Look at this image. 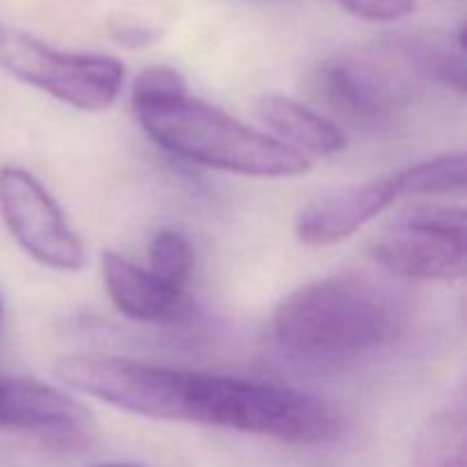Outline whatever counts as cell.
<instances>
[{
    "instance_id": "1",
    "label": "cell",
    "mask_w": 467,
    "mask_h": 467,
    "mask_svg": "<svg viewBox=\"0 0 467 467\" xmlns=\"http://www.w3.org/2000/svg\"><path fill=\"white\" fill-rule=\"evenodd\" d=\"M55 377L68 390L150 420L231 429L290 445H319L340 433L331 404L276 383L89 354L57 360Z\"/></svg>"
},
{
    "instance_id": "2",
    "label": "cell",
    "mask_w": 467,
    "mask_h": 467,
    "mask_svg": "<svg viewBox=\"0 0 467 467\" xmlns=\"http://www.w3.org/2000/svg\"><path fill=\"white\" fill-rule=\"evenodd\" d=\"M401 308L392 292L365 274H333L306 283L278 304L272 333L296 358L342 363L397 336Z\"/></svg>"
},
{
    "instance_id": "3",
    "label": "cell",
    "mask_w": 467,
    "mask_h": 467,
    "mask_svg": "<svg viewBox=\"0 0 467 467\" xmlns=\"http://www.w3.org/2000/svg\"><path fill=\"white\" fill-rule=\"evenodd\" d=\"M132 109L160 149L187 162L251 178H296L310 171L308 155L187 91L137 100Z\"/></svg>"
},
{
    "instance_id": "4",
    "label": "cell",
    "mask_w": 467,
    "mask_h": 467,
    "mask_svg": "<svg viewBox=\"0 0 467 467\" xmlns=\"http://www.w3.org/2000/svg\"><path fill=\"white\" fill-rule=\"evenodd\" d=\"M0 67L16 80L85 112L117 103L126 67L99 53L59 50L16 27H0Z\"/></svg>"
},
{
    "instance_id": "5",
    "label": "cell",
    "mask_w": 467,
    "mask_h": 467,
    "mask_svg": "<svg viewBox=\"0 0 467 467\" xmlns=\"http://www.w3.org/2000/svg\"><path fill=\"white\" fill-rule=\"evenodd\" d=\"M413 73L383 44L374 53H342L317 68L319 99L351 126L390 128L410 100Z\"/></svg>"
},
{
    "instance_id": "6",
    "label": "cell",
    "mask_w": 467,
    "mask_h": 467,
    "mask_svg": "<svg viewBox=\"0 0 467 467\" xmlns=\"http://www.w3.org/2000/svg\"><path fill=\"white\" fill-rule=\"evenodd\" d=\"M465 235L463 208H415L383 231L372 258L410 281H459L467 267Z\"/></svg>"
},
{
    "instance_id": "7",
    "label": "cell",
    "mask_w": 467,
    "mask_h": 467,
    "mask_svg": "<svg viewBox=\"0 0 467 467\" xmlns=\"http://www.w3.org/2000/svg\"><path fill=\"white\" fill-rule=\"evenodd\" d=\"M0 214L30 258L55 272H80L85 246L50 192L21 167H0Z\"/></svg>"
},
{
    "instance_id": "8",
    "label": "cell",
    "mask_w": 467,
    "mask_h": 467,
    "mask_svg": "<svg viewBox=\"0 0 467 467\" xmlns=\"http://www.w3.org/2000/svg\"><path fill=\"white\" fill-rule=\"evenodd\" d=\"M0 429L57 447H80L94 431L89 409L62 388L18 374H0Z\"/></svg>"
},
{
    "instance_id": "9",
    "label": "cell",
    "mask_w": 467,
    "mask_h": 467,
    "mask_svg": "<svg viewBox=\"0 0 467 467\" xmlns=\"http://www.w3.org/2000/svg\"><path fill=\"white\" fill-rule=\"evenodd\" d=\"M400 199L395 178L383 176L324 194L306 205L295 222V235L306 246H333L358 233L365 223Z\"/></svg>"
},
{
    "instance_id": "10",
    "label": "cell",
    "mask_w": 467,
    "mask_h": 467,
    "mask_svg": "<svg viewBox=\"0 0 467 467\" xmlns=\"http://www.w3.org/2000/svg\"><path fill=\"white\" fill-rule=\"evenodd\" d=\"M100 263L105 292L123 317L155 327H176L194 317V304L182 287L160 281L150 269L114 251H105Z\"/></svg>"
},
{
    "instance_id": "11",
    "label": "cell",
    "mask_w": 467,
    "mask_h": 467,
    "mask_svg": "<svg viewBox=\"0 0 467 467\" xmlns=\"http://www.w3.org/2000/svg\"><path fill=\"white\" fill-rule=\"evenodd\" d=\"M260 117L276 140L304 155L328 158L347 149V135L336 121L290 96H265L260 100Z\"/></svg>"
},
{
    "instance_id": "12",
    "label": "cell",
    "mask_w": 467,
    "mask_h": 467,
    "mask_svg": "<svg viewBox=\"0 0 467 467\" xmlns=\"http://www.w3.org/2000/svg\"><path fill=\"white\" fill-rule=\"evenodd\" d=\"M413 467H467V410L463 395L433 413L413 442Z\"/></svg>"
},
{
    "instance_id": "13",
    "label": "cell",
    "mask_w": 467,
    "mask_h": 467,
    "mask_svg": "<svg viewBox=\"0 0 467 467\" xmlns=\"http://www.w3.org/2000/svg\"><path fill=\"white\" fill-rule=\"evenodd\" d=\"M400 196H441L454 194L465 187L467 155L463 150L442 153L395 173Z\"/></svg>"
},
{
    "instance_id": "14",
    "label": "cell",
    "mask_w": 467,
    "mask_h": 467,
    "mask_svg": "<svg viewBox=\"0 0 467 467\" xmlns=\"http://www.w3.org/2000/svg\"><path fill=\"white\" fill-rule=\"evenodd\" d=\"M194 246L187 235L173 228H162L155 233L149 244V269L160 281L185 290L194 274Z\"/></svg>"
},
{
    "instance_id": "15",
    "label": "cell",
    "mask_w": 467,
    "mask_h": 467,
    "mask_svg": "<svg viewBox=\"0 0 467 467\" xmlns=\"http://www.w3.org/2000/svg\"><path fill=\"white\" fill-rule=\"evenodd\" d=\"M185 78L171 67H149L135 78L132 85V103L137 100L164 99V96L185 94Z\"/></svg>"
},
{
    "instance_id": "16",
    "label": "cell",
    "mask_w": 467,
    "mask_h": 467,
    "mask_svg": "<svg viewBox=\"0 0 467 467\" xmlns=\"http://www.w3.org/2000/svg\"><path fill=\"white\" fill-rule=\"evenodd\" d=\"M354 16L374 23L400 21L415 9V0H336Z\"/></svg>"
},
{
    "instance_id": "17",
    "label": "cell",
    "mask_w": 467,
    "mask_h": 467,
    "mask_svg": "<svg viewBox=\"0 0 467 467\" xmlns=\"http://www.w3.org/2000/svg\"><path fill=\"white\" fill-rule=\"evenodd\" d=\"M91 467H137V465H128V463H99Z\"/></svg>"
},
{
    "instance_id": "18",
    "label": "cell",
    "mask_w": 467,
    "mask_h": 467,
    "mask_svg": "<svg viewBox=\"0 0 467 467\" xmlns=\"http://www.w3.org/2000/svg\"><path fill=\"white\" fill-rule=\"evenodd\" d=\"M0 319H3V301H0Z\"/></svg>"
}]
</instances>
